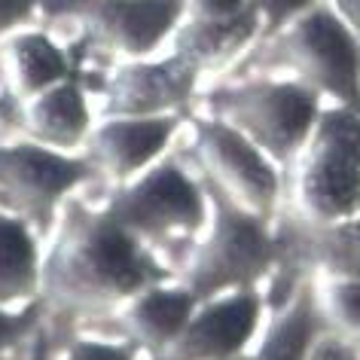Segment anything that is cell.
I'll use <instances>...</instances> for the list:
<instances>
[{
    "mask_svg": "<svg viewBox=\"0 0 360 360\" xmlns=\"http://www.w3.org/2000/svg\"><path fill=\"white\" fill-rule=\"evenodd\" d=\"M336 6V13L348 22V28L354 31V37L360 40V0H330Z\"/></svg>",
    "mask_w": 360,
    "mask_h": 360,
    "instance_id": "cell-27",
    "label": "cell"
},
{
    "mask_svg": "<svg viewBox=\"0 0 360 360\" xmlns=\"http://www.w3.org/2000/svg\"><path fill=\"white\" fill-rule=\"evenodd\" d=\"M318 300L327 330L360 351V281L333 278L323 290H318Z\"/></svg>",
    "mask_w": 360,
    "mask_h": 360,
    "instance_id": "cell-20",
    "label": "cell"
},
{
    "mask_svg": "<svg viewBox=\"0 0 360 360\" xmlns=\"http://www.w3.org/2000/svg\"><path fill=\"white\" fill-rule=\"evenodd\" d=\"M263 300L254 287L229 290L223 296L202 302L199 311L190 314L186 327L168 342L153 360H232L250 342Z\"/></svg>",
    "mask_w": 360,
    "mask_h": 360,
    "instance_id": "cell-11",
    "label": "cell"
},
{
    "mask_svg": "<svg viewBox=\"0 0 360 360\" xmlns=\"http://www.w3.org/2000/svg\"><path fill=\"white\" fill-rule=\"evenodd\" d=\"M134 348L131 342H95V339H74L65 351V360H134Z\"/></svg>",
    "mask_w": 360,
    "mask_h": 360,
    "instance_id": "cell-23",
    "label": "cell"
},
{
    "mask_svg": "<svg viewBox=\"0 0 360 360\" xmlns=\"http://www.w3.org/2000/svg\"><path fill=\"white\" fill-rule=\"evenodd\" d=\"M323 330H327V321L321 311L318 287L300 278L293 293L275 309L272 327L250 360H309L314 339Z\"/></svg>",
    "mask_w": 360,
    "mask_h": 360,
    "instance_id": "cell-17",
    "label": "cell"
},
{
    "mask_svg": "<svg viewBox=\"0 0 360 360\" xmlns=\"http://www.w3.org/2000/svg\"><path fill=\"white\" fill-rule=\"evenodd\" d=\"M202 68L186 56L171 52L168 58H131L101 86L104 116H165L190 107Z\"/></svg>",
    "mask_w": 360,
    "mask_h": 360,
    "instance_id": "cell-10",
    "label": "cell"
},
{
    "mask_svg": "<svg viewBox=\"0 0 360 360\" xmlns=\"http://www.w3.org/2000/svg\"><path fill=\"white\" fill-rule=\"evenodd\" d=\"M0 113L15 129H22L28 141L52 147L58 153L83 147L89 131H92V113L86 104V79L79 77V70L34 98H15L4 92L0 95Z\"/></svg>",
    "mask_w": 360,
    "mask_h": 360,
    "instance_id": "cell-14",
    "label": "cell"
},
{
    "mask_svg": "<svg viewBox=\"0 0 360 360\" xmlns=\"http://www.w3.org/2000/svg\"><path fill=\"white\" fill-rule=\"evenodd\" d=\"M250 0H186V15L190 19H205V22H217V19H236V15L250 10Z\"/></svg>",
    "mask_w": 360,
    "mask_h": 360,
    "instance_id": "cell-25",
    "label": "cell"
},
{
    "mask_svg": "<svg viewBox=\"0 0 360 360\" xmlns=\"http://www.w3.org/2000/svg\"><path fill=\"white\" fill-rule=\"evenodd\" d=\"M89 177L95 171L83 156H68L34 141L0 143V208L25 220L37 236H49L58 205Z\"/></svg>",
    "mask_w": 360,
    "mask_h": 360,
    "instance_id": "cell-8",
    "label": "cell"
},
{
    "mask_svg": "<svg viewBox=\"0 0 360 360\" xmlns=\"http://www.w3.org/2000/svg\"><path fill=\"white\" fill-rule=\"evenodd\" d=\"M232 360H250V357H232Z\"/></svg>",
    "mask_w": 360,
    "mask_h": 360,
    "instance_id": "cell-29",
    "label": "cell"
},
{
    "mask_svg": "<svg viewBox=\"0 0 360 360\" xmlns=\"http://www.w3.org/2000/svg\"><path fill=\"white\" fill-rule=\"evenodd\" d=\"M4 52L13 70L15 98H34L77 74V65L70 61L68 49H61L46 31H15L6 37Z\"/></svg>",
    "mask_w": 360,
    "mask_h": 360,
    "instance_id": "cell-18",
    "label": "cell"
},
{
    "mask_svg": "<svg viewBox=\"0 0 360 360\" xmlns=\"http://www.w3.org/2000/svg\"><path fill=\"white\" fill-rule=\"evenodd\" d=\"M46 22L77 25L79 43L104 56L147 58L186 15V0H40Z\"/></svg>",
    "mask_w": 360,
    "mask_h": 360,
    "instance_id": "cell-7",
    "label": "cell"
},
{
    "mask_svg": "<svg viewBox=\"0 0 360 360\" xmlns=\"http://www.w3.org/2000/svg\"><path fill=\"white\" fill-rule=\"evenodd\" d=\"M107 211L143 248L177 254L190 248L205 226V190L177 159H159L143 168L138 180L122 184L110 195Z\"/></svg>",
    "mask_w": 360,
    "mask_h": 360,
    "instance_id": "cell-6",
    "label": "cell"
},
{
    "mask_svg": "<svg viewBox=\"0 0 360 360\" xmlns=\"http://www.w3.org/2000/svg\"><path fill=\"white\" fill-rule=\"evenodd\" d=\"M190 156L199 168V177L220 186L245 211L272 223L281 177L272 168L275 162L257 143H250L238 129L217 116H195Z\"/></svg>",
    "mask_w": 360,
    "mask_h": 360,
    "instance_id": "cell-9",
    "label": "cell"
},
{
    "mask_svg": "<svg viewBox=\"0 0 360 360\" xmlns=\"http://www.w3.org/2000/svg\"><path fill=\"white\" fill-rule=\"evenodd\" d=\"M245 68L290 74L321 98L360 113V40L330 0H318L250 49Z\"/></svg>",
    "mask_w": 360,
    "mask_h": 360,
    "instance_id": "cell-2",
    "label": "cell"
},
{
    "mask_svg": "<svg viewBox=\"0 0 360 360\" xmlns=\"http://www.w3.org/2000/svg\"><path fill=\"white\" fill-rule=\"evenodd\" d=\"M296 159L293 217L333 223L360 214V113L339 104L321 110Z\"/></svg>",
    "mask_w": 360,
    "mask_h": 360,
    "instance_id": "cell-5",
    "label": "cell"
},
{
    "mask_svg": "<svg viewBox=\"0 0 360 360\" xmlns=\"http://www.w3.org/2000/svg\"><path fill=\"white\" fill-rule=\"evenodd\" d=\"M250 4L259 13V19H263V37H266V34L284 28L287 22H293L296 15L305 13L318 0H250Z\"/></svg>",
    "mask_w": 360,
    "mask_h": 360,
    "instance_id": "cell-22",
    "label": "cell"
},
{
    "mask_svg": "<svg viewBox=\"0 0 360 360\" xmlns=\"http://www.w3.org/2000/svg\"><path fill=\"white\" fill-rule=\"evenodd\" d=\"M278 278L296 281L305 269H323L330 278L360 281V214L333 223H305L284 214L278 226Z\"/></svg>",
    "mask_w": 360,
    "mask_h": 360,
    "instance_id": "cell-13",
    "label": "cell"
},
{
    "mask_svg": "<svg viewBox=\"0 0 360 360\" xmlns=\"http://www.w3.org/2000/svg\"><path fill=\"white\" fill-rule=\"evenodd\" d=\"M195 302L190 290L184 287H147L143 293L131 296L120 309V314L110 321H98L92 327L98 330H113L122 342H131L134 348L150 351L153 357L186 327L190 314L195 311Z\"/></svg>",
    "mask_w": 360,
    "mask_h": 360,
    "instance_id": "cell-15",
    "label": "cell"
},
{
    "mask_svg": "<svg viewBox=\"0 0 360 360\" xmlns=\"http://www.w3.org/2000/svg\"><path fill=\"white\" fill-rule=\"evenodd\" d=\"M49 348H52V336H49V333L40 327L37 333H34V342H31V357H28V360H52V357H49Z\"/></svg>",
    "mask_w": 360,
    "mask_h": 360,
    "instance_id": "cell-28",
    "label": "cell"
},
{
    "mask_svg": "<svg viewBox=\"0 0 360 360\" xmlns=\"http://www.w3.org/2000/svg\"><path fill=\"white\" fill-rule=\"evenodd\" d=\"M309 360H360V351L354 345H348L345 339H339L336 333L323 330L311 345Z\"/></svg>",
    "mask_w": 360,
    "mask_h": 360,
    "instance_id": "cell-26",
    "label": "cell"
},
{
    "mask_svg": "<svg viewBox=\"0 0 360 360\" xmlns=\"http://www.w3.org/2000/svg\"><path fill=\"white\" fill-rule=\"evenodd\" d=\"M168 269L150 248L113 220L70 199L46 259L40 263L37 302L46 333H70L120 311L131 296L165 284Z\"/></svg>",
    "mask_w": 360,
    "mask_h": 360,
    "instance_id": "cell-1",
    "label": "cell"
},
{
    "mask_svg": "<svg viewBox=\"0 0 360 360\" xmlns=\"http://www.w3.org/2000/svg\"><path fill=\"white\" fill-rule=\"evenodd\" d=\"M208 110L257 143L275 165L293 168L321 116V95L296 79H250L208 92Z\"/></svg>",
    "mask_w": 360,
    "mask_h": 360,
    "instance_id": "cell-4",
    "label": "cell"
},
{
    "mask_svg": "<svg viewBox=\"0 0 360 360\" xmlns=\"http://www.w3.org/2000/svg\"><path fill=\"white\" fill-rule=\"evenodd\" d=\"M40 257L31 238V226L0 211V305L37 300Z\"/></svg>",
    "mask_w": 360,
    "mask_h": 360,
    "instance_id": "cell-19",
    "label": "cell"
},
{
    "mask_svg": "<svg viewBox=\"0 0 360 360\" xmlns=\"http://www.w3.org/2000/svg\"><path fill=\"white\" fill-rule=\"evenodd\" d=\"M43 327V311H40V302L34 300V305H28L25 311H0V354L6 348H15L22 339L34 336Z\"/></svg>",
    "mask_w": 360,
    "mask_h": 360,
    "instance_id": "cell-21",
    "label": "cell"
},
{
    "mask_svg": "<svg viewBox=\"0 0 360 360\" xmlns=\"http://www.w3.org/2000/svg\"><path fill=\"white\" fill-rule=\"evenodd\" d=\"M199 184L205 199L211 202L214 226L211 236L193 248L180 281H184V290H190L193 300L202 305L229 290L254 287L269 269L278 266L281 245L275 232H269L266 220L236 205L211 180L199 177Z\"/></svg>",
    "mask_w": 360,
    "mask_h": 360,
    "instance_id": "cell-3",
    "label": "cell"
},
{
    "mask_svg": "<svg viewBox=\"0 0 360 360\" xmlns=\"http://www.w3.org/2000/svg\"><path fill=\"white\" fill-rule=\"evenodd\" d=\"M259 34H263V19H259L254 6L248 13L236 15V19H217V22L184 15V22L174 31V52L186 56L205 74V70L229 68V61H236Z\"/></svg>",
    "mask_w": 360,
    "mask_h": 360,
    "instance_id": "cell-16",
    "label": "cell"
},
{
    "mask_svg": "<svg viewBox=\"0 0 360 360\" xmlns=\"http://www.w3.org/2000/svg\"><path fill=\"white\" fill-rule=\"evenodd\" d=\"M184 125L180 113L165 116H107L98 129L89 131L83 143V159L92 165L95 177L104 180H129L150 168L174 134Z\"/></svg>",
    "mask_w": 360,
    "mask_h": 360,
    "instance_id": "cell-12",
    "label": "cell"
},
{
    "mask_svg": "<svg viewBox=\"0 0 360 360\" xmlns=\"http://www.w3.org/2000/svg\"><path fill=\"white\" fill-rule=\"evenodd\" d=\"M40 0H0V52L10 34L28 28L37 15ZM0 83H4V70H0Z\"/></svg>",
    "mask_w": 360,
    "mask_h": 360,
    "instance_id": "cell-24",
    "label": "cell"
}]
</instances>
